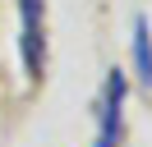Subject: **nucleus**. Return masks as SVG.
<instances>
[{
  "label": "nucleus",
  "instance_id": "f257e3e1",
  "mask_svg": "<svg viewBox=\"0 0 152 147\" xmlns=\"http://www.w3.org/2000/svg\"><path fill=\"white\" fill-rule=\"evenodd\" d=\"M124 87H129V83H124V74L120 69H111V74H106V92H102V106H97V110H102V115H97V119H102V124H97V143L92 147H120V138H124Z\"/></svg>",
  "mask_w": 152,
  "mask_h": 147
},
{
  "label": "nucleus",
  "instance_id": "f03ea898",
  "mask_svg": "<svg viewBox=\"0 0 152 147\" xmlns=\"http://www.w3.org/2000/svg\"><path fill=\"white\" fill-rule=\"evenodd\" d=\"M19 23H23V69H28V78H42V69H46V41H42V0H19Z\"/></svg>",
  "mask_w": 152,
  "mask_h": 147
},
{
  "label": "nucleus",
  "instance_id": "7ed1b4c3",
  "mask_svg": "<svg viewBox=\"0 0 152 147\" xmlns=\"http://www.w3.org/2000/svg\"><path fill=\"white\" fill-rule=\"evenodd\" d=\"M134 64H138V78L152 87V28H148V18H134Z\"/></svg>",
  "mask_w": 152,
  "mask_h": 147
}]
</instances>
